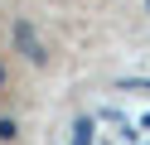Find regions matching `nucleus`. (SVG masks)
Returning <instances> with one entry per match:
<instances>
[{
  "label": "nucleus",
  "instance_id": "1",
  "mask_svg": "<svg viewBox=\"0 0 150 145\" xmlns=\"http://www.w3.org/2000/svg\"><path fill=\"white\" fill-rule=\"evenodd\" d=\"M0 82H5V68H0Z\"/></svg>",
  "mask_w": 150,
  "mask_h": 145
}]
</instances>
